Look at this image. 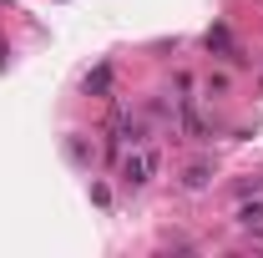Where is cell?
<instances>
[{
  "label": "cell",
  "mask_w": 263,
  "mask_h": 258,
  "mask_svg": "<svg viewBox=\"0 0 263 258\" xmlns=\"http://www.w3.org/2000/svg\"><path fill=\"white\" fill-rule=\"evenodd\" d=\"M208 177H213V167H208V162H193V167L182 172V188H187V193H202V188H208Z\"/></svg>",
  "instance_id": "cell-8"
},
{
  "label": "cell",
  "mask_w": 263,
  "mask_h": 258,
  "mask_svg": "<svg viewBox=\"0 0 263 258\" xmlns=\"http://www.w3.org/2000/svg\"><path fill=\"white\" fill-rule=\"evenodd\" d=\"M147 142V122L137 112H111L106 122V157H122V147H142Z\"/></svg>",
  "instance_id": "cell-1"
},
{
  "label": "cell",
  "mask_w": 263,
  "mask_h": 258,
  "mask_svg": "<svg viewBox=\"0 0 263 258\" xmlns=\"http://www.w3.org/2000/svg\"><path fill=\"white\" fill-rule=\"evenodd\" d=\"M182 132H187L193 142H208V127H202V117H197L193 101H182Z\"/></svg>",
  "instance_id": "cell-6"
},
{
  "label": "cell",
  "mask_w": 263,
  "mask_h": 258,
  "mask_svg": "<svg viewBox=\"0 0 263 258\" xmlns=\"http://www.w3.org/2000/svg\"><path fill=\"white\" fill-rule=\"evenodd\" d=\"M238 228H248V233L263 238V202H243L238 208Z\"/></svg>",
  "instance_id": "cell-7"
},
{
  "label": "cell",
  "mask_w": 263,
  "mask_h": 258,
  "mask_svg": "<svg viewBox=\"0 0 263 258\" xmlns=\"http://www.w3.org/2000/svg\"><path fill=\"white\" fill-rule=\"evenodd\" d=\"M202 41H208V51H213V56H228V61H248V56H243V51H238V46H233V35H228V26H213V31L202 35Z\"/></svg>",
  "instance_id": "cell-3"
},
{
  "label": "cell",
  "mask_w": 263,
  "mask_h": 258,
  "mask_svg": "<svg viewBox=\"0 0 263 258\" xmlns=\"http://www.w3.org/2000/svg\"><path fill=\"white\" fill-rule=\"evenodd\" d=\"M157 167H162V157H157L152 147H147V152H137V147H132V157L122 162V182H127V188H147Z\"/></svg>",
  "instance_id": "cell-2"
},
{
  "label": "cell",
  "mask_w": 263,
  "mask_h": 258,
  "mask_svg": "<svg viewBox=\"0 0 263 258\" xmlns=\"http://www.w3.org/2000/svg\"><path fill=\"white\" fill-rule=\"evenodd\" d=\"M81 91H86V97H111V66L106 61L91 66V71L81 76Z\"/></svg>",
  "instance_id": "cell-4"
},
{
  "label": "cell",
  "mask_w": 263,
  "mask_h": 258,
  "mask_svg": "<svg viewBox=\"0 0 263 258\" xmlns=\"http://www.w3.org/2000/svg\"><path fill=\"white\" fill-rule=\"evenodd\" d=\"M228 86H233V81L223 76V71H213V76H208V91H228Z\"/></svg>",
  "instance_id": "cell-9"
},
{
  "label": "cell",
  "mask_w": 263,
  "mask_h": 258,
  "mask_svg": "<svg viewBox=\"0 0 263 258\" xmlns=\"http://www.w3.org/2000/svg\"><path fill=\"white\" fill-rule=\"evenodd\" d=\"M66 157H71V167H91V147H86V137H81V132H71V137H66Z\"/></svg>",
  "instance_id": "cell-5"
}]
</instances>
